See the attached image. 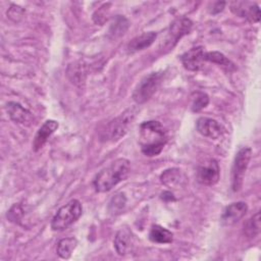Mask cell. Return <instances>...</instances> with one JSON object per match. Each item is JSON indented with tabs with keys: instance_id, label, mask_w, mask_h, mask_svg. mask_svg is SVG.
<instances>
[{
	"instance_id": "1",
	"label": "cell",
	"mask_w": 261,
	"mask_h": 261,
	"mask_svg": "<svg viewBox=\"0 0 261 261\" xmlns=\"http://www.w3.org/2000/svg\"><path fill=\"white\" fill-rule=\"evenodd\" d=\"M167 139V132L159 121L149 120L140 124L139 143L144 155L148 157L159 155Z\"/></svg>"
},
{
	"instance_id": "2",
	"label": "cell",
	"mask_w": 261,
	"mask_h": 261,
	"mask_svg": "<svg viewBox=\"0 0 261 261\" xmlns=\"http://www.w3.org/2000/svg\"><path fill=\"white\" fill-rule=\"evenodd\" d=\"M130 169V163L125 158H118L111 164L100 170L93 180L95 190L99 193H106L112 190L117 184L124 180Z\"/></svg>"
},
{
	"instance_id": "3",
	"label": "cell",
	"mask_w": 261,
	"mask_h": 261,
	"mask_svg": "<svg viewBox=\"0 0 261 261\" xmlns=\"http://www.w3.org/2000/svg\"><path fill=\"white\" fill-rule=\"evenodd\" d=\"M138 109L136 107H132L122 112L119 116L110 120L105 127L101 130L100 139L103 142H115L120 140L132 125Z\"/></svg>"
},
{
	"instance_id": "4",
	"label": "cell",
	"mask_w": 261,
	"mask_h": 261,
	"mask_svg": "<svg viewBox=\"0 0 261 261\" xmlns=\"http://www.w3.org/2000/svg\"><path fill=\"white\" fill-rule=\"evenodd\" d=\"M83 213V206L79 200H71L60 207L51 220V228L56 231L66 229L74 223Z\"/></svg>"
},
{
	"instance_id": "5",
	"label": "cell",
	"mask_w": 261,
	"mask_h": 261,
	"mask_svg": "<svg viewBox=\"0 0 261 261\" xmlns=\"http://www.w3.org/2000/svg\"><path fill=\"white\" fill-rule=\"evenodd\" d=\"M162 81L161 72H151L144 76L133 93V99L137 104H143L147 102L158 90Z\"/></svg>"
},
{
	"instance_id": "6",
	"label": "cell",
	"mask_w": 261,
	"mask_h": 261,
	"mask_svg": "<svg viewBox=\"0 0 261 261\" xmlns=\"http://www.w3.org/2000/svg\"><path fill=\"white\" fill-rule=\"evenodd\" d=\"M252 150L249 147L241 148L236 154L233 164L231 167V190L239 192L243 186L246 170L248 168Z\"/></svg>"
},
{
	"instance_id": "7",
	"label": "cell",
	"mask_w": 261,
	"mask_h": 261,
	"mask_svg": "<svg viewBox=\"0 0 261 261\" xmlns=\"http://www.w3.org/2000/svg\"><path fill=\"white\" fill-rule=\"evenodd\" d=\"M193 27L191 19L187 17H180L171 22L164 42L162 43V50L169 51L177 44V42L185 36L188 35Z\"/></svg>"
},
{
	"instance_id": "8",
	"label": "cell",
	"mask_w": 261,
	"mask_h": 261,
	"mask_svg": "<svg viewBox=\"0 0 261 261\" xmlns=\"http://www.w3.org/2000/svg\"><path fill=\"white\" fill-rule=\"evenodd\" d=\"M220 177V168L216 160L208 159L201 163L197 170V178L200 184L213 186L217 184Z\"/></svg>"
},
{
	"instance_id": "9",
	"label": "cell",
	"mask_w": 261,
	"mask_h": 261,
	"mask_svg": "<svg viewBox=\"0 0 261 261\" xmlns=\"http://www.w3.org/2000/svg\"><path fill=\"white\" fill-rule=\"evenodd\" d=\"M230 10L238 16L246 18L251 22L260 20V8L256 3L248 1H233L230 3Z\"/></svg>"
},
{
	"instance_id": "10",
	"label": "cell",
	"mask_w": 261,
	"mask_h": 261,
	"mask_svg": "<svg viewBox=\"0 0 261 261\" xmlns=\"http://www.w3.org/2000/svg\"><path fill=\"white\" fill-rule=\"evenodd\" d=\"M196 128L199 134L203 137L216 140L220 138L223 133L224 128L222 125L215 119L209 117H200L196 122Z\"/></svg>"
},
{
	"instance_id": "11",
	"label": "cell",
	"mask_w": 261,
	"mask_h": 261,
	"mask_svg": "<svg viewBox=\"0 0 261 261\" xmlns=\"http://www.w3.org/2000/svg\"><path fill=\"white\" fill-rule=\"evenodd\" d=\"M248 211V205L245 202H234L229 204L223 210L221 215V223L230 226L242 219Z\"/></svg>"
},
{
	"instance_id": "12",
	"label": "cell",
	"mask_w": 261,
	"mask_h": 261,
	"mask_svg": "<svg viewBox=\"0 0 261 261\" xmlns=\"http://www.w3.org/2000/svg\"><path fill=\"white\" fill-rule=\"evenodd\" d=\"M204 53L205 51L202 46L193 47L186 51L180 57L184 67L190 71L199 70L204 62Z\"/></svg>"
},
{
	"instance_id": "13",
	"label": "cell",
	"mask_w": 261,
	"mask_h": 261,
	"mask_svg": "<svg viewBox=\"0 0 261 261\" xmlns=\"http://www.w3.org/2000/svg\"><path fill=\"white\" fill-rule=\"evenodd\" d=\"M7 113L11 120L22 125H31L33 122V114L27 108L16 102H8L6 105Z\"/></svg>"
},
{
	"instance_id": "14",
	"label": "cell",
	"mask_w": 261,
	"mask_h": 261,
	"mask_svg": "<svg viewBox=\"0 0 261 261\" xmlns=\"http://www.w3.org/2000/svg\"><path fill=\"white\" fill-rule=\"evenodd\" d=\"M161 182L167 188L178 189L187 184L186 174L178 168H169L164 170L160 175Z\"/></svg>"
},
{
	"instance_id": "15",
	"label": "cell",
	"mask_w": 261,
	"mask_h": 261,
	"mask_svg": "<svg viewBox=\"0 0 261 261\" xmlns=\"http://www.w3.org/2000/svg\"><path fill=\"white\" fill-rule=\"evenodd\" d=\"M58 128V122L53 120V119H49L46 120L42 126L38 129L35 138H34V142H33V149L35 151H39L41 148H43V146L46 144V142L48 141L49 137Z\"/></svg>"
},
{
	"instance_id": "16",
	"label": "cell",
	"mask_w": 261,
	"mask_h": 261,
	"mask_svg": "<svg viewBox=\"0 0 261 261\" xmlns=\"http://www.w3.org/2000/svg\"><path fill=\"white\" fill-rule=\"evenodd\" d=\"M114 247L118 255L124 256L133 248V234L127 228H120L114 239Z\"/></svg>"
},
{
	"instance_id": "17",
	"label": "cell",
	"mask_w": 261,
	"mask_h": 261,
	"mask_svg": "<svg viewBox=\"0 0 261 261\" xmlns=\"http://www.w3.org/2000/svg\"><path fill=\"white\" fill-rule=\"evenodd\" d=\"M157 34L155 32H145L137 37H135L128 44H127V52L128 53H136L138 51L144 50L150 47L153 42L155 41Z\"/></svg>"
},
{
	"instance_id": "18",
	"label": "cell",
	"mask_w": 261,
	"mask_h": 261,
	"mask_svg": "<svg viewBox=\"0 0 261 261\" xmlns=\"http://www.w3.org/2000/svg\"><path fill=\"white\" fill-rule=\"evenodd\" d=\"M149 239L153 243L157 244H169L173 240V233L167 228L155 224L152 226L149 232Z\"/></svg>"
},
{
	"instance_id": "19",
	"label": "cell",
	"mask_w": 261,
	"mask_h": 261,
	"mask_svg": "<svg viewBox=\"0 0 261 261\" xmlns=\"http://www.w3.org/2000/svg\"><path fill=\"white\" fill-rule=\"evenodd\" d=\"M76 245H77V240L73 237L61 239L58 242L56 247L57 255L62 259H68L71 256Z\"/></svg>"
},
{
	"instance_id": "20",
	"label": "cell",
	"mask_w": 261,
	"mask_h": 261,
	"mask_svg": "<svg viewBox=\"0 0 261 261\" xmlns=\"http://www.w3.org/2000/svg\"><path fill=\"white\" fill-rule=\"evenodd\" d=\"M260 229H261V220H260V212L257 211L251 218H249L247 220V222L244 225V232L245 234L250 238L253 239L255 237H257L260 233Z\"/></svg>"
},
{
	"instance_id": "21",
	"label": "cell",
	"mask_w": 261,
	"mask_h": 261,
	"mask_svg": "<svg viewBox=\"0 0 261 261\" xmlns=\"http://www.w3.org/2000/svg\"><path fill=\"white\" fill-rule=\"evenodd\" d=\"M204 61H209L216 63L218 65H222L226 68H234V64L222 53L218 51H210L204 53Z\"/></svg>"
},
{
	"instance_id": "22",
	"label": "cell",
	"mask_w": 261,
	"mask_h": 261,
	"mask_svg": "<svg viewBox=\"0 0 261 261\" xmlns=\"http://www.w3.org/2000/svg\"><path fill=\"white\" fill-rule=\"evenodd\" d=\"M209 103V97L202 92L194 93L193 102H192V110L194 112H199L204 109Z\"/></svg>"
},
{
	"instance_id": "23",
	"label": "cell",
	"mask_w": 261,
	"mask_h": 261,
	"mask_svg": "<svg viewBox=\"0 0 261 261\" xmlns=\"http://www.w3.org/2000/svg\"><path fill=\"white\" fill-rule=\"evenodd\" d=\"M125 196L122 193L116 194L114 197H112L110 203H109V210L111 213H119L125 206Z\"/></svg>"
},
{
	"instance_id": "24",
	"label": "cell",
	"mask_w": 261,
	"mask_h": 261,
	"mask_svg": "<svg viewBox=\"0 0 261 261\" xmlns=\"http://www.w3.org/2000/svg\"><path fill=\"white\" fill-rule=\"evenodd\" d=\"M128 27V22L127 20L123 17L118 15V17L116 18V20L114 21V23L111 25L110 29V33L115 37V36H121L124 34V32L126 31Z\"/></svg>"
},
{
	"instance_id": "25",
	"label": "cell",
	"mask_w": 261,
	"mask_h": 261,
	"mask_svg": "<svg viewBox=\"0 0 261 261\" xmlns=\"http://www.w3.org/2000/svg\"><path fill=\"white\" fill-rule=\"evenodd\" d=\"M110 4L109 3H107V4H104L103 6H101L98 10H96V12L94 13V15H93V18H94V20H95V22L96 23H103L105 20H106V18H107V14H108V12H109V6Z\"/></svg>"
},
{
	"instance_id": "26",
	"label": "cell",
	"mask_w": 261,
	"mask_h": 261,
	"mask_svg": "<svg viewBox=\"0 0 261 261\" xmlns=\"http://www.w3.org/2000/svg\"><path fill=\"white\" fill-rule=\"evenodd\" d=\"M22 215V210H21V207L19 205H13L10 210L7 212V218L10 220V221H16V220H19V218L21 217Z\"/></svg>"
},
{
	"instance_id": "27",
	"label": "cell",
	"mask_w": 261,
	"mask_h": 261,
	"mask_svg": "<svg viewBox=\"0 0 261 261\" xmlns=\"http://www.w3.org/2000/svg\"><path fill=\"white\" fill-rule=\"evenodd\" d=\"M22 12H23V10H22V9H20V7L15 6V5H12V6H11V8L8 10L7 14H8V16H9L11 19L17 20V18H16V17H21Z\"/></svg>"
},
{
	"instance_id": "28",
	"label": "cell",
	"mask_w": 261,
	"mask_h": 261,
	"mask_svg": "<svg viewBox=\"0 0 261 261\" xmlns=\"http://www.w3.org/2000/svg\"><path fill=\"white\" fill-rule=\"evenodd\" d=\"M224 6H225V2H216V3L214 4V6H213L211 12L214 13V14H215V13H218V12H220V11L223 10Z\"/></svg>"
},
{
	"instance_id": "29",
	"label": "cell",
	"mask_w": 261,
	"mask_h": 261,
	"mask_svg": "<svg viewBox=\"0 0 261 261\" xmlns=\"http://www.w3.org/2000/svg\"><path fill=\"white\" fill-rule=\"evenodd\" d=\"M166 198H168L169 200H174L173 195H172L170 192H164V193H162V199L165 200Z\"/></svg>"
}]
</instances>
